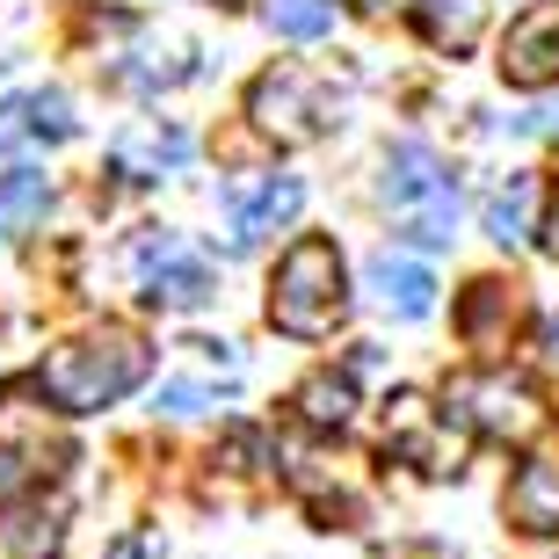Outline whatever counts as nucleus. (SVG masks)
Here are the masks:
<instances>
[{
    "label": "nucleus",
    "instance_id": "obj_1",
    "mask_svg": "<svg viewBox=\"0 0 559 559\" xmlns=\"http://www.w3.org/2000/svg\"><path fill=\"white\" fill-rule=\"evenodd\" d=\"M145 371H153V349L145 334L131 328H95V334H73L66 349L44 356V400L59 415H95V407H117L124 393H139Z\"/></svg>",
    "mask_w": 559,
    "mask_h": 559
},
{
    "label": "nucleus",
    "instance_id": "obj_2",
    "mask_svg": "<svg viewBox=\"0 0 559 559\" xmlns=\"http://www.w3.org/2000/svg\"><path fill=\"white\" fill-rule=\"evenodd\" d=\"M342 312H349V276H342L334 240H298L270 276V328L290 342H320Z\"/></svg>",
    "mask_w": 559,
    "mask_h": 559
},
{
    "label": "nucleus",
    "instance_id": "obj_3",
    "mask_svg": "<svg viewBox=\"0 0 559 559\" xmlns=\"http://www.w3.org/2000/svg\"><path fill=\"white\" fill-rule=\"evenodd\" d=\"M385 211L421 248H451L457 233V182L429 145H393L385 153Z\"/></svg>",
    "mask_w": 559,
    "mask_h": 559
},
{
    "label": "nucleus",
    "instance_id": "obj_4",
    "mask_svg": "<svg viewBox=\"0 0 559 559\" xmlns=\"http://www.w3.org/2000/svg\"><path fill=\"white\" fill-rule=\"evenodd\" d=\"M248 117L262 131H270L276 145H312L334 131V95L312 73H298V66H276V73H262V81L248 87Z\"/></svg>",
    "mask_w": 559,
    "mask_h": 559
},
{
    "label": "nucleus",
    "instance_id": "obj_5",
    "mask_svg": "<svg viewBox=\"0 0 559 559\" xmlns=\"http://www.w3.org/2000/svg\"><path fill=\"white\" fill-rule=\"evenodd\" d=\"M451 415L465 421V429H479V436L531 443V436L545 429V393L531 385V378H516V371H487V378H473V385L451 393Z\"/></svg>",
    "mask_w": 559,
    "mask_h": 559
},
{
    "label": "nucleus",
    "instance_id": "obj_6",
    "mask_svg": "<svg viewBox=\"0 0 559 559\" xmlns=\"http://www.w3.org/2000/svg\"><path fill=\"white\" fill-rule=\"evenodd\" d=\"M131 276H139L145 306H167V312H197L211 306V262L189 248L182 233H145L139 254H131Z\"/></svg>",
    "mask_w": 559,
    "mask_h": 559
},
{
    "label": "nucleus",
    "instance_id": "obj_7",
    "mask_svg": "<svg viewBox=\"0 0 559 559\" xmlns=\"http://www.w3.org/2000/svg\"><path fill=\"white\" fill-rule=\"evenodd\" d=\"M385 451L407 457L415 473L443 479V473H457V465H465V429H457L443 407H429L421 393H400L393 407H385Z\"/></svg>",
    "mask_w": 559,
    "mask_h": 559
},
{
    "label": "nucleus",
    "instance_id": "obj_8",
    "mask_svg": "<svg viewBox=\"0 0 559 559\" xmlns=\"http://www.w3.org/2000/svg\"><path fill=\"white\" fill-rule=\"evenodd\" d=\"M501 81L509 87H552L559 81V0H545V8H531V15L509 22Z\"/></svg>",
    "mask_w": 559,
    "mask_h": 559
},
{
    "label": "nucleus",
    "instance_id": "obj_9",
    "mask_svg": "<svg viewBox=\"0 0 559 559\" xmlns=\"http://www.w3.org/2000/svg\"><path fill=\"white\" fill-rule=\"evenodd\" d=\"M298 204H306L298 175H270V182H254L248 197H233V211H226V248L233 254H254L270 233H284L290 218H298Z\"/></svg>",
    "mask_w": 559,
    "mask_h": 559
},
{
    "label": "nucleus",
    "instance_id": "obj_10",
    "mask_svg": "<svg viewBox=\"0 0 559 559\" xmlns=\"http://www.w3.org/2000/svg\"><path fill=\"white\" fill-rule=\"evenodd\" d=\"M66 501L59 495H0V559H59Z\"/></svg>",
    "mask_w": 559,
    "mask_h": 559
},
{
    "label": "nucleus",
    "instance_id": "obj_11",
    "mask_svg": "<svg viewBox=\"0 0 559 559\" xmlns=\"http://www.w3.org/2000/svg\"><path fill=\"white\" fill-rule=\"evenodd\" d=\"M0 457H8V473H44V457H66V443L37 407V385L0 393Z\"/></svg>",
    "mask_w": 559,
    "mask_h": 559
},
{
    "label": "nucleus",
    "instance_id": "obj_12",
    "mask_svg": "<svg viewBox=\"0 0 559 559\" xmlns=\"http://www.w3.org/2000/svg\"><path fill=\"white\" fill-rule=\"evenodd\" d=\"M516 320H523V298H516V284H501V276H479V284L457 298V334H465L479 356L509 349Z\"/></svg>",
    "mask_w": 559,
    "mask_h": 559
},
{
    "label": "nucleus",
    "instance_id": "obj_13",
    "mask_svg": "<svg viewBox=\"0 0 559 559\" xmlns=\"http://www.w3.org/2000/svg\"><path fill=\"white\" fill-rule=\"evenodd\" d=\"M182 160H189V131H175V124H131L124 139H117V153H109V167H117L124 182H160V175H175Z\"/></svg>",
    "mask_w": 559,
    "mask_h": 559
},
{
    "label": "nucleus",
    "instance_id": "obj_14",
    "mask_svg": "<svg viewBox=\"0 0 559 559\" xmlns=\"http://www.w3.org/2000/svg\"><path fill=\"white\" fill-rule=\"evenodd\" d=\"M15 139H37V145L73 139V103H66V95H51V87L0 103V145H15Z\"/></svg>",
    "mask_w": 559,
    "mask_h": 559
},
{
    "label": "nucleus",
    "instance_id": "obj_15",
    "mask_svg": "<svg viewBox=\"0 0 559 559\" xmlns=\"http://www.w3.org/2000/svg\"><path fill=\"white\" fill-rule=\"evenodd\" d=\"M371 290H378V306L400 312V320H421V312L436 306V276L421 270V262H407V254H378L371 262Z\"/></svg>",
    "mask_w": 559,
    "mask_h": 559
},
{
    "label": "nucleus",
    "instance_id": "obj_16",
    "mask_svg": "<svg viewBox=\"0 0 559 559\" xmlns=\"http://www.w3.org/2000/svg\"><path fill=\"white\" fill-rule=\"evenodd\" d=\"M509 516L523 531H559V457H531L509 479Z\"/></svg>",
    "mask_w": 559,
    "mask_h": 559
},
{
    "label": "nucleus",
    "instance_id": "obj_17",
    "mask_svg": "<svg viewBox=\"0 0 559 559\" xmlns=\"http://www.w3.org/2000/svg\"><path fill=\"white\" fill-rule=\"evenodd\" d=\"M415 22L436 51H473L487 29V0H415Z\"/></svg>",
    "mask_w": 559,
    "mask_h": 559
},
{
    "label": "nucleus",
    "instance_id": "obj_18",
    "mask_svg": "<svg viewBox=\"0 0 559 559\" xmlns=\"http://www.w3.org/2000/svg\"><path fill=\"white\" fill-rule=\"evenodd\" d=\"M44 211H51V182H44L37 167H8V175H0V248L22 240Z\"/></svg>",
    "mask_w": 559,
    "mask_h": 559
},
{
    "label": "nucleus",
    "instance_id": "obj_19",
    "mask_svg": "<svg viewBox=\"0 0 559 559\" xmlns=\"http://www.w3.org/2000/svg\"><path fill=\"white\" fill-rule=\"evenodd\" d=\"M531 204H538V182H531V175H509V182L487 197V233H495L501 248H523V240H531Z\"/></svg>",
    "mask_w": 559,
    "mask_h": 559
},
{
    "label": "nucleus",
    "instance_id": "obj_20",
    "mask_svg": "<svg viewBox=\"0 0 559 559\" xmlns=\"http://www.w3.org/2000/svg\"><path fill=\"white\" fill-rule=\"evenodd\" d=\"M298 415H306L312 429H342V421L356 415V385H349V378H334V371L306 378V385H298Z\"/></svg>",
    "mask_w": 559,
    "mask_h": 559
},
{
    "label": "nucleus",
    "instance_id": "obj_21",
    "mask_svg": "<svg viewBox=\"0 0 559 559\" xmlns=\"http://www.w3.org/2000/svg\"><path fill=\"white\" fill-rule=\"evenodd\" d=\"M270 29L290 37V44H312V37L334 29V8L328 0H270Z\"/></svg>",
    "mask_w": 559,
    "mask_h": 559
},
{
    "label": "nucleus",
    "instance_id": "obj_22",
    "mask_svg": "<svg viewBox=\"0 0 559 559\" xmlns=\"http://www.w3.org/2000/svg\"><path fill=\"white\" fill-rule=\"evenodd\" d=\"M538 233H545V254L559 262V197H552V211H545V226H538Z\"/></svg>",
    "mask_w": 559,
    "mask_h": 559
},
{
    "label": "nucleus",
    "instance_id": "obj_23",
    "mask_svg": "<svg viewBox=\"0 0 559 559\" xmlns=\"http://www.w3.org/2000/svg\"><path fill=\"white\" fill-rule=\"evenodd\" d=\"M109 559H153V545H145V538H124V545H117Z\"/></svg>",
    "mask_w": 559,
    "mask_h": 559
},
{
    "label": "nucleus",
    "instance_id": "obj_24",
    "mask_svg": "<svg viewBox=\"0 0 559 559\" xmlns=\"http://www.w3.org/2000/svg\"><path fill=\"white\" fill-rule=\"evenodd\" d=\"M356 8H393V0H356Z\"/></svg>",
    "mask_w": 559,
    "mask_h": 559
},
{
    "label": "nucleus",
    "instance_id": "obj_25",
    "mask_svg": "<svg viewBox=\"0 0 559 559\" xmlns=\"http://www.w3.org/2000/svg\"><path fill=\"white\" fill-rule=\"evenodd\" d=\"M415 559H451V552H415Z\"/></svg>",
    "mask_w": 559,
    "mask_h": 559
},
{
    "label": "nucleus",
    "instance_id": "obj_26",
    "mask_svg": "<svg viewBox=\"0 0 559 559\" xmlns=\"http://www.w3.org/2000/svg\"><path fill=\"white\" fill-rule=\"evenodd\" d=\"M218 8H248V0H218Z\"/></svg>",
    "mask_w": 559,
    "mask_h": 559
}]
</instances>
